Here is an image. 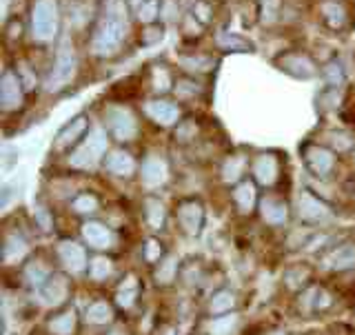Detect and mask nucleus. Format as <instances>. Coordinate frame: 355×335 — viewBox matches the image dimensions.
I'll return each instance as SVG.
<instances>
[{
  "instance_id": "41",
  "label": "nucleus",
  "mask_w": 355,
  "mask_h": 335,
  "mask_svg": "<svg viewBox=\"0 0 355 335\" xmlns=\"http://www.w3.org/2000/svg\"><path fill=\"white\" fill-rule=\"evenodd\" d=\"M33 218H36V222H38V227L42 229V231H51L53 229V220H51V211H47L44 207H36L33 209Z\"/></svg>"
},
{
  "instance_id": "25",
  "label": "nucleus",
  "mask_w": 355,
  "mask_h": 335,
  "mask_svg": "<svg viewBox=\"0 0 355 335\" xmlns=\"http://www.w3.org/2000/svg\"><path fill=\"white\" fill-rule=\"evenodd\" d=\"M114 318H116V311L107 300H96V302H92L85 311V320L94 327H107L111 325Z\"/></svg>"
},
{
  "instance_id": "11",
  "label": "nucleus",
  "mask_w": 355,
  "mask_h": 335,
  "mask_svg": "<svg viewBox=\"0 0 355 335\" xmlns=\"http://www.w3.org/2000/svg\"><path fill=\"white\" fill-rule=\"evenodd\" d=\"M322 266L329 269V271H336V273L355 269V242L336 244L331 251L324 253V258H322Z\"/></svg>"
},
{
  "instance_id": "30",
  "label": "nucleus",
  "mask_w": 355,
  "mask_h": 335,
  "mask_svg": "<svg viewBox=\"0 0 355 335\" xmlns=\"http://www.w3.org/2000/svg\"><path fill=\"white\" fill-rule=\"evenodd\" d=\"M178 258L175 255H164V258L158 262V266H155V271H153V280L166 286V284H171L175 280V275H178Z\"/></svg>"
},
{
  "instance_id": "46",
  "label": "nucleus",
  "mask_w": 355,
  "mask_h": 335,
  "mask_svg": "<svg viewBox=\"0 0 355 335\" xmlns=\"http://www.w3.org/2000/svg\"><path fill=\"white\" fill-rule=\"evenodd\" d=\"M344 189H347L349 194H353V196H355V180H349L347 184H344Z\"/></svg>"
},
{
  "instance_id": "18",
  "label": "nucleus",
  "mask_w": 355,
  "mask_h": 335,
  "mask_svg": "<svg viewBox=\"0 0 355 335\" xmlns=\"http://www.w3.org/2000/svg\"><path fill=\"white\" fill-rule=\"evenodd\" d=\"M260 218L271 227H284L288 222V205L280 198L264 196L260 200Z\"/></svg>"
},
{
  "instance_id": "10",
  "label": "nucleus",
  "mask_w": 355,
  "mask_h": 335,
  "mask_svg": "<svg viewBox=\"0 0 355 335\" xmlns=\"http://www.w3.org/2000/svg\"><path fill=\"white\" fill-rule=\"evenodd\" d=\"M69 280H67L64 275L60 273H51V277L47 282H44L40 289H38V298H40V304L42 307H62L67 302V298H69Z\"/></svg>"
},
{
  "instance_id": "13",
  "label": "nucleus",
  "mask_w": 355,
  "mask_h": 335,
  "mask_svg": "<svg viewBox=\"0 0 355 335\" xmlns=\"http://www.w3.org/2000/svg\"><path fill=\"white\" fill-rule=\"evenodd\" d=\"M22 80L16 71L7 69L0 78V105H3L5 111H16L22 105Z\"/></svg>"
},
{
  "instance_id": "8",
  "label": "nucleus",
  "mask_w": 355,
  "mask_h": 335,
  "mask_svg": "<svg viewBox=\"0 0 355 335\" xmlns=\"http://www.w3.org/2000/svg\"><path fill=\"white\" fill-rule=\"evenodd\" d=\"M55 253H58L60 262L64 264V269L69 273H85L89 271V255L87 249L80 242L76 240H60L58 247H55Z\"/></svg>"
},
{
  "instance_id": "43",
  "label": "nucleus",
  "mask_w": 355,
  "mask_h": 335,
  "mask_svg": "<svg viewBox=\"0 0 355 335\" xmlns=\"http://www.w3.org/2000/svg\"><path fill=\"white\" fill-rule=\"evenodd\" d=\"M331 144L336 147L338 151H347V149H351L353 147V140H351V136L349 133H331Z\"/></svg>"
},
{
  "instance_id": "22",
  "label": "nucleus",
  "mask_w": 355,
  "mask_h": 335,
  "mask_svg": "<svg viewBox=\"0 0 355 335\" xmlns=\"http://www.w3.org/2000/svg\"><path fill=\"white\" fill-rule=\"evenodd\" d=\"M47 329L51 335H73L76 329H78V313L76 309L67 307L62 311H58L55 316L49 318L47 322Z\"/></svg>"
},
{
  "instance_id": "47",
  "label": "nucleus",
  "mask_w": 355,
  "mask_h": 335,
  "mask_svg": "<svg viewBox=\"0 0 355 335\" xmlns=\"http://www.w3.org/2000/svg\"><path fill=\"white\" fill-rule=\"evenodd\" d=\"M9 3H11V0H3V14H7V9H9Z\"/></svg>"
},
{
  "instance_id": "9",
  "label": "nucleus",
  "mask_w": 355,
  "mask_h": 335,
  "mask_svg": "<svg viewBox=\"0 0 355 335\" xmlns=\"http://www.w3.org/2000/svg\"><path fill=\"white\" fill-rule=\"evenodd\" d=\"M80 236H83L87 247L94 249V251H109L116 242L114 231L100 220H87L80 229Z\"/></svg>"
},
{
  "instance_id": "15",
  "label": "nucleus",
  "mask_w": 355,
  "mask_h": 335,
  "mask_svg": "<svg viewBox=\"0 0 355 335\" xmlns=\"http://www.w3.org/2000/svg\"><path fill=\"white\" fill-rule=\"evenodd\" d=\"M280 175V162L273 153H260L253 160V180L262 187H273Z\"/></svg>"
},
{
  "instance_id": "6",
  "label": "nucleus",
  "mask_w": 355,
  "mask_h": 335,
  "mask_svg": "<svg viewBox=\"0 0 355 335\" xmlns=\"http://www.w3.org/2000/svg\"><path fill=\"white\" fill-rule=\"evenodd\" d=\"M105 127L107 131L114 136L118 142H131L133 138L138 136V122L136 116L131 114L127 107H120V105H111L105 109Z\"/></svg>"
},
{
  "instance_id": "39",
  "label": "nucleus",
  "mask_w": 355,
  "mask_h": 335,
  "mask_svg": "<svg viewBox=\"0 0 355 335\" xmlns=\"http://www.w3.org/2000/svg\"><path fill=\"white\" fill-rule=\"evenodd\" d=\"M144 260H147L149 264H155L160 262L164 258V249H162V242H158L155 238L147 240V244H144Z\"/></svg>"
},
{
  "instance_id": "26",
  "label": "nucleus",
  "mask_w": 355,
  "mask_h": 335,
  "mask_svg": "<svg viewBox=\"0 0 355 335\" xmlns=\"http://www.w3.org/2000/svg\"><path fill=\"white\" fill-rule=\"evenodd\" d=\"M300 300H304V311H315V313H318V311L329 309L333 304L331 293L327 291V289H322V286H311V289H306Z\"/></svg>"
},
{
  "instance_id": "19",
  "label": "nucleus",
  "mask_w": 355,
  "mask_h": 335,
  "mask_svg": "<svg viewBox=\"0 0 355 335\" xmlns=\"http://www.w3.org/2000/svg\"><path fill=\"white\" fill-rule=\"evenodd\" d=\"M277 65H280L282 71L291 74L295 78H302V80L315 76V65L302 53H286V55H282V58H277Z\"/></svg>"
},
{
  "instance_id": "20",
  "label": "nucleus",
  "mask_w": 355,
  "mask_h": 335,
  "mask_svg": "<svg viewBox=\"0 0 355 335\" xmlns=\"http://www.w3.org/2000/svg\"><path fill=\"white\" fill-rule=\"evenodd\" d=\"M105 169L116 178H129V175H133V171H136V160H133L131 153L122 151V149H114L107 153Z\"/></svg>"
},
{
  "instance_id": "21",
  "label": "nucleus",
  "mask_w": 355,
  "mask_h": 335,
  "mask_svg": "<svg viewBox=\"0 0 355 335\" xmlns=\"http://www.w3.org/2000/svg\"><path fill=\"white\" fill-rule=\"evenodd\" d=\"M27 251H29L27 240L22 238L18 231H9L5 236V242H3V262L7 266L16 264V262H20L22 258H25Z\"/></svg>"
},
{
  "instance_id": "7",
  "label": "nucleus",
  "mask_w": 355,
  "mask_h": 335,
  "mask_svg": "<svg viewBox=\"0 0 355 335\" xmlns=\"http://www.w3.org/2000/svg\"><path fill=\"white\" fill-rule=\"evenodd\" d=\"M175 218L182 233L189 238H198L205 227V207L196 198H187L175 207Z\"/></svg>"
},
{
  "instance_id": "40",
  "label": "nucleus",
  "mask_w": 355,
  "mask_h": 335,
  "mask_svg": "<svg viewBox=\"0 0 355 335\" xmlns=\"http://www.w3.org/2000/svg\"><path fill=\"white\" fill-rule=\"evenodd\" d=\"M324 78H327V83L331 87H340L344 83V69H342V65L338 60H333L324 67Z\"/></svg>"
},
{
  "instance_id": "48",
  "label": "nucleus",
  "mask_w": 355,
  "mask_h": 335,
  "mask_svg": "<svg viewBox=\"0 0 355 335\" xmlns=\"http://www.w3.org/2000/svg\"><path fill=\"white\" fill-rule=\"evenodd\" d=\"M264 335H288L286 331H271V333H264Z\"/></svg>"
},
{
  "instance_id": "27",
  "label": "nucleus",
  "mask_w": 355,
  "mask_h": 335,
  "mask_svg": "<svg viewBox=\"0 0 355 335\" xmlns=\"http://www.w3.org/2000/svg\"><path fill=\"white\" fill-rule=\"evenodd\" d=\"M236 309V293L229 291V289H220L209 300V313L211 316H227Z\"/></svg>"
},
{
  "instance_id": "49",
  "label": "nucleus",
  "mask_w": 355,
  "mask_h": 335,
  "mask_svg": "<svg viewBox=\"0 0 355 335\" xmlns=\"http://www.w3.org/2000/svg\"><path fill=\"white\" fill-rule=\"evenodd\" d=\"M353 158H355V151H353Z\"/></svg>"
},
{
  "instance_id": "4",
  "label": "nucleus",
  "mask_w": 355,
  "mask_h": 335,
  "mask_svg": "<svg viewBox=\"0 0 355 335\" xmlns=\"http://www.w3.org/2000/svg\"><path fill=\"white\" fill-rule=\"evenodd\" d=\"M31 31L33 38L49 42L58 33V3L55 0H36L31 9Z\"/></svg>"
},
{
  "instance_id": "28",
  "label": "nucleus",
  "mask_w": 355,
  "mask_h": 335,
  "mask_svg": "<svg viewBox=\"0 0 355 335\" xmlns=\"http://www.w3.org/2000/svg\"><path fill=\"white\" fill-rule=\"evenodd\" d=\"M144 218H147L149 227L153 231H160L166 222V209L158 198H147L144 200Z\"/></svg>"
},
{
  "instance_id": "3",
  "label": "nucleus",
  "mask_w": 355,
  "mask_h": 335,
  "mask_svg": "<svg viewBox=\"0 0 355 335\" xmlns=\"http://www.w3.org/2000/svg\"><path fill=\"white\" fill-rule=\"evenodd\" d=\"M76 71H78V58H76L73 44L69 38H64L58 47V53H55V62L51 65L47 80H44L47 92L55 94V92H60V89H64L76 78Z\"/></svg>"
},
{
  "instance_id": "5",
  "label": "nucleus",
  "mask_w": 355,
  "mask_h": 335,
  "mask_svg": "<svg viewBox=\"0 0 355 335\" xmlns=\"http://www.w3.org/2000/svg\"><path fill=\"white\" fill-rule=\"evenodd\" d=\"M295 216L304 222V225H311V227H322V225H329V222L336 218L333 216L331 207L324 203L322 198L313 196L306 189L297 194V200H295Z\"/></svg>"
},
{
  "instance_id": "24",
  "label": "nucleus",
  "mask_w": 355,
  "mask_h": 335,
  "mask_svg": "<svg viewBox=\"0 0 355 335\" xmlns=\"http://www.w3.org/2000/svg\"><path fill=\"white\" fill-rule=\"evenodd\" d=\"M233 200H236L238 209L242 214H251L258 205V191H255V182L251 180H242L233 187Z\"/></svg>"
},
{
  "instance_id": "29",
  "label": "nucleus",
  "mask_w": 355,
  "mask_h": 335,
  "mask_svg": "<svg viewBox=\"0 0 355 335\" xmlns=\"http://www.w3.org/2000/svg\"><path fill=\"white\" fill-rule=\"evenodd\" d=\"M22 275H25V282H27L31 289H36V291H38V289L51 277V271H49L42 262L31 260V262L25 264V271H22Z\"/></svg>"
},
{
  "instance_id": "32",
  "label": "nucleus",
  "mask_w": 355,
  "mask_h": 335,
  "mask_svg": "<svg viewBox=\"0 0 355 335\" xmlns=\"http://www.w3.org/2000/svg\"><path fill=\"white\" fill-rule=\"evenodd\" d=\"M244 169H247V160L242 155H231V158L222 164V180L227 184H238L242 182Z\"/></svg>"
},
{
  "instance_id": "45",
  "label": "nucleus",
  "mask_w": 355,
  "mask_h": 335,
  "mask_svg": "<svg viewBox=\"0 0 355 335\" xmlns=\"http://www.w3.org/2000/svg\"><path fill=\"white\" fill-rule=\"evenodd\" d=\"M147 33H149V36L142 38V44H153V42L162 40V27H149Z\"/></svg>"
},
{
  "instance_id": "23",
  "label": "nucleus",
  "mask_w": 355,
  "mask_h": 335,
  "mask_svg": "<svg viewBox=\"0 0 355 335\" xmlns=\"http://www.w3.org/2000/svg\"><path fill=\"white\" fill-rule=\"evenodd\" d=\"M138 295H140V282L136 275H127L116 289V304L120 309L129 311L133 304L138 302Z\"/></svg>"
},
{
  "instance_id": "14",
  "label": "nucleus",
  "mask_w": 355,
  "mask_h": 335,
  "mask_svg": "<svg viewBox=\"0 0 355 335\" xmlns=\"http://www.w3.org/2000/svg\"><path fill=\"white\" fill-rule=\"evenodd\" d=\"M140 175H142V184L149 189H158L166 180H169V166L160 158V155H149L144 158L140 166Z\"/></svg>"
},
{
  "instance_id": "12",
  "label": "nucleus",
  "mask_w": 355,
  "mask_h": 335,
  "mask_svg": "<svg viewBox=\"0 0 355 335\" xmlns=\"http://www.w3.org/2000/svg\"><path fill=\"white\" fill-rule=\"evenodd\" d=\"M304 164L306 169L318 175V178H329V173L336 166V155L329 151L327 147H320V144H311L304 149Z\"/></svg>"
},
{
  "instance_id": "44",
  "label": "nucleus",
  "mask_w": 355,
  "mask_h": 335,
  "mask_svg": "<svg viewBox=\"0 0 355 335\" xmlns=\"http://www.w3.org/2000/svg\"><path fill=\"white\" fill-rule=\"evenodd\" d=\"M182 65L187 67V69H191V71H196L193 67H200V71H207L209 67H211V60L209 58H193V60H182Z\"/></svg>"
},
{
  "instance_id": "37",
  "label": "nucleus",
  "mask_w": 355,
  "mask_h": 335,
  "mask_svg": "<svg viewBox=\"0 0 355 335\" xmlns=\"http://www.w3.org/2000/svg\"><path fill=\"white\" fill-rule=\"evenodd\" d=\"M160 16V0H142L138 7V20L144 25H151V22Z\"/></svg>"
},
{
  "instance_id": "31",
  "label": "nucleus",
  "mask_w": 355,
  "mask_h": 335,
  "mask_svg": "<svg viewBox=\"0 0 355 335\" xmlns=\"http://www.w3.org/2000/svg\"><path fill=\"white\" fill-rule=\"evenodd\" d=\"M240 325V318L236 313H227V316H216L209 320L207 331L209 335H233Z\"/></svg>"
},
{
  "instance_id": "1",
  "label": "nucleus",
  "mask_w": 355,
  "mask_h": 335,
  "mask_svg": "<svg viewBox=\"0 0 355 335\" xmlns=\"http://www.w3.org/2000/svg\"><path fill=\"white\" fill-rule=\"evenodd\" d=\"M129 16L125 0H103L98 25L92 38V49L96 55H114L122 40L127 38Z\"/></svg>"
},
{
  "instance_id": "35",
  "label": "nucleus",
  "mask_w": 355,
  "mask_h": 335,
  "mask_svg": "<svg viewBox=\"0 0 355 335\" xmlns=\"http://www.w3.org/2000/svg\"><path fill=\"white\" fill-rule=\"evenodd\" d=\"M322 11H324V18H327V22L333 29L342 27L344 20H347V11H344V7L340 3H336V0H331V3L322 5Z\"/></svg>"
},
{
  "instance_id": "34",
  "label": "nucleus",
  "mask_w": 355,
  "mask_h": 335,
  "mask_svg": "<svg viewBox=\"0 0 355 335\" xmlns=\"http://www.w3.org/2000/svg\"><path fill=\"white\" fill-rule=\"evenodd\" d=\"M100 209V200L94 194H78L71 200V211L78 216H94Z\"/></svg>"
},
{
  "instance_id": "16",
  "label": "nucleus",
  "mask_w": 355,
  "mask_h": 335,
  "mask_svg": "<svg viewBox=\"0 0 355 335\" xmlns=\"http://www.w3.org/2000/svg\"><path fill=\"white\" fill-rule=\"evenodd\" d=\"M144 111L160 127H173L180 120V109H178V105L169 103V100H149L144 105Z\"/></svg>"
},
{
  "instance_id": "2",
  "label": "nucleus",
  "mask_w": 355,
  "mask_h": 335,
  "mask_svg": "<svg viewBox=\"0 0 355 335\" xmlns=\"http://www.w3.org/2000/svg\"><path fill=\"white\" fill-rule=\"evenodd\" d=\"M107 147H109L107 131L96 127L89 131V136L78 144L76 151L69 155V164L76 166V169L92 171L100 164V160H103V155L107 153Z\"/></svg>"
},
{
  "instance_id": "17",
  "label": "nucleus",
  "mask_w": 355,
  "mask_h": 335,
  "mask_svg": "<svg viewBox=\"0 0 355 335\" xmlns=\"http://www.w3.org/2000/svg\"><path fill=\"white\" fill-rule=\"evenodd\" d=\"M89 131V118L87 116H76L73 120H69L67 125L58 131V136L53 140L55 149H69L71 144H76L78 140H85L83 136Z\"/></svg>"
},
{
  "instance_id": "33",
  "label": "nucleus",
  "mask_w": 355,
  "mask_h": 335,
  "mask_svg": "<svg viewBox=\"0 0 355 335\" xmlns=\"http://www.w3.org/2000/svg\"><path fill=\"white\" fill-rule=\"evenodd\" d=\"M87 273L94 282H105L107 277H111V273H114V262H111L107 255H96V258L89 260Z\"/></svg>"
},
{
  "instance_id": "36",
  "label": "nucleus",
  "mask_w": 355,
  "mask_h": 335,
  "mask_svg": "<svg viewBox=\"0 0 355 335\" xmlns=\"http://www.w3.org/2000/svg\"><path fill=\"white\" fill-rule=\"evenodd\" d=\"M218 42L231 51H251L253 49V44L249 40H244L242 36H238V33H220Z\"/></svg>"
},
{
  "instance_id": "42",
  "label": "nucleus",
  "mask_w": 355,
  "mask_h": 335,
  "mask_svg": "<svg viewBox=\"0 0 355 335\" xmlns=\"http://www.w3.org/2000/svg\"><path fill=\"white\" fill-rule=\"evenodd\" d=\"M171 87V78L164 69H155L153 71V89L155 92H166Z\"/></svg>"
},
{
  "instance_id": "38",
  "label": "nucleus",
  "mask_w": 355,
  "mask_h": 335,
  "mask_svg": "<svg viewBox=\"0 0 355 335\" xmlns=\"http://www.w3.org/2000/svg\"><path fill=\"white\" fill-rule=\"evenodd\" d=\"M284 280H286V284L291 286V289H304L306 280H309V271L302 269V266H293V269L286 271Z\"/></svg>"
}]
</instances>
